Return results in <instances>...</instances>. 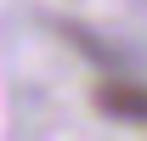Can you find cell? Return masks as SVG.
Segmentation results:
<instances>
[{"mask_svg":"<svg viewBox=\"0 0 147 141\" xmlns=\"http://www.w3.org/2000/svg\"><path fill=\"white\" fill-rule=\"evenodd\" d=\"M96 107H102L113 124L147 130V85L142 79H108V85H96Z\"/></svg>","mask_w":147,"mask_h":141,"instance_id":"6da1fadb","label":"cell"}]
</instances>
